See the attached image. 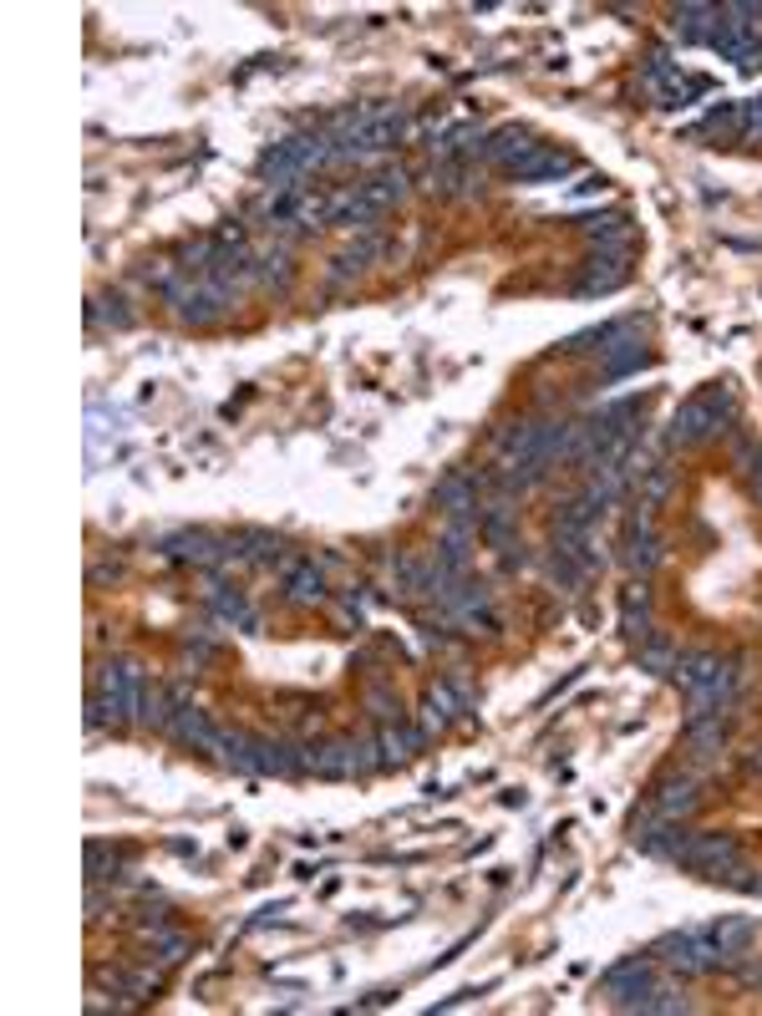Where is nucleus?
I'll use <instances>...</instances> for the list:
<instances>
[{
	"label": "nucleus",
	"instance_id": "obj_19",
	"mask_svg": "<svg viewBox=\"0 0 762 1016\" xmlns=\"http://www.w3.org/2000/svg\"><path fill=\"white\" fill-rule=\"evenodd\" d=\"M584 234H590L600 250H631V219L625 214H605V219L595 214L590 224H584Z\"/></svg>",
	"mask_w": 762,
	"mask_h": 1016
},
{
	"label": "nucleus",
	"instance_id": "obj_25",
	"mask_svg": "<svg viewBox=\"0 0 762 1016\" xmlns=\"http://www.w3.org/2000/svg\"><path fill=\"white\" fill-rule=\"evenodd\" d=\"M377 250L381 244L377 240H361L357 250H345V254H335V270H331V285H341V280H351V275H361L371 260H377Z\"/></svg>",
	"mask_w": 762,
	"mask_h": 1016
},
{
	"label": "nucleus",
	"instance_id": "obj_11",
	"mask_svg": "<svg viewBox=\"0 0 762 1016\" xmlns=\"http://www.w3.org/2000/svg\"><path fill=\"white\" fill-rule=\"evenodd\" d=\"M173 737H179L183 747H193V753H219V737H224V732L203 717L199 706H179V717H173Z\"/></svg>",
	"mask_w": 762,
	"mask_h": 1016
},
{
	"label": "nucleus",
	"instance_id": "obj_5",
	"mask_svg": "<svg viewBox=\"0 0 762 1016\" xmlns=\"http://www.w3.org/2000/svg\"><path fill=\"white\" fill-rule=\"evenodd\" d=\"M620 564L631 574H651L661 564V534H655V514H641L635 509L631 524H625V539H620Z\"/></svg>",
	"mask_w": 762,
	"mask_h": 1016
},
{
	"label": "nucleus",
	"instance_id": "obj_6",
	"mask_svg": "<svg viewBox=\"0 0 762 1016\" xmlns=\"http://www.w3.org/2000/svg\"><path fill=\"white\" fill-rule=\"evenodd\" d=\"M631 250H600V254H590L584 260V270H580V280H574V290L580 295H610V290H620L625 280H631Z\"/></svg>",
	"mask_w": 762,
	"mask_h": 1016
},
{
	"label": "nucleus",
	"instance_id": "obj_27",
	"mask_svg": "<svg viewBox=\"0 0 762 1016\" xmlns=\"http://www.w3.org/2000/svg\"><path fill=\"white\" fill-rule=\"evenodd\" d=\"M422 706H428V717H422V727H448V722H453V686H432V692H428V702H422Z\"/></svg>",
	"mask_w": 762,
	"mask_h": 1016
},
{
	"label": "nucleus",
	"instance_id": "obj_7",
	"mask_svg": "<svg viewBox=\"0 0 762 1016\" xmlns=\"http://www.w3.org/2000/svg\"><path fill=\"white\" fill-rule=\"evenodd\" d=\"M478 539L493 544V550H509L513 539H519V509H513L509 499L478 503Z\"/></svg>",
	"mask_w": 762,
	"mask_h": 1016
},
{
	"label": "nucleus",
	"instance_id": "obj_10",
	"mask_svg": "<svg viewBox=\"0 0 762 1016\" xmlns=\"http://www.w3.org/2000/svg\"><path fill=\"white\" fill-rule=\"evenodd\" d=\"M285 600L290 605H325V574L315 570V560L285 564Z\"/></svg>",
	"mask_w": 762,
	"mask_h": 1016
},
{
	"label": "nucleus",
	"instance_id": "obj_13",
	"mask_svg": "<svg viewBox=\"0 0 762 1016\" xmlns=\"http://www.w3.org/2000/svg\"><path fill=\"white\" fill-rule=\"evenodd\" d=\"M570 168H574L570 153H560V148H544V143H539L534 153H529L524 163H513L509 173H513V179H524V183H534V179H564Z\"/></svg>",
	"mask_w": 762,
	"mask_h": 1016
},
{
	"label": "nucleus",
	"instance_id": "obj_9",
	"mask_svg": "<svg viewBox=\"0 0 762 1016\" xmlns=\"http://www.w3.org/2000/svg\"><path fill=\"white\" fill-rule=\"evenodd\" d=\"M158 550L179 564H224V539H214V534H173Z\"/></svg>",
	"mask_w": 762,
	"mask_h": 1016
},
{
	"label": "nucleus",
	"instance_id": "obj_26",
	"mask_svg": "<svg viewBox=\"0 0 762 1016\" xmlns=\"http://www.w3.org/2000/svg\"><path fill=\"white\" fill-rule=\"evenodd\" d=\"M712 940L722 945L732 960H738L742 950H748V940H752V921H722V925H712Z\"/></svg>",
	"mask_w": 762,
	"mask_h": 1016
},
{
	"label": "nucleus",
	"instance_id": "obj_4",
	"mask_svg": "<svg viewBox=\"0 0 762 1016\" xmlns=\"http://www.w3.org/2000/svg\"><path fill=\"white\" fill-rule=\"evenodd\" d=\"M655 960H666L676 976H706V970H726V966H732V956H726L722 945L712 940V931L666 935V940L655 945Z\"/></svg>",
	"mask_w": 762,
	"mask_h": 1016
},
{
	"label": "nucleus",
	"instance_id": "obj_2",
	"mask_svg": "<svg viewBox=\"0 0 762 1016\" xmlns=\"http://www.w3.org/2000/svg\"><path fill=\"white\" fill-rule=\"evenodd\" d=\"M738 418V406H732V392L726 386H706L702 396H691L686 406H676V418L666 427V443L671 447H696V443H712L732 427Z\"/></svg>",
	"mask_w": 762,
	"mask_h": 1016
},
{
	"label": "nucleus",
	"instance_id": "obj_14",
	"mask_svg": "<svg viewBox=\"0 0 762 1016\" xmlns=\"http://www.w3.org/2000/svg\"><path fill=\"white\" fill-rule=\"evenodd\" d=\"M651 970H655V956H631V960H620L615 970H605V992L615 996V1002H625V996H635L641 986H651Z\"/></svg>",
	"mask_w": 762,
	"mask_h": 1016
},
{
	"label": "nucleus",
	"instance_id": "obj_3",
	"mask_svg": "<svg viewBox=\"0 0 762 1016\" xmlns=\"http://www.w3.org/2000/svg\"><path fill=\"white\" fill-rule=\"evenodd\" d=\"M671 859L706 874V879H726V885H738V874H748V859H742L732 834H696V828H686Z\"/></svg>",
	"mask_w": 762,
	"mask_h": 1016
},
{
	"label": "nucleus",
	"instance_id": "obj_8",
	"mask_svg": "<svg viewBox=\"0 0 762 1016\" xmlns=\"http://www.w3.org/2000/svg\"><path fill=\"white\" fill-rule=\"evenodd\" d=\"M696 803H702V783H696V777H666V783L655 788V798H651V813L681 824V818L696 813Z\"/></svg>",
	"mask_w": 762,
	"mask_h": 1016
},
{
	"label": "nucleus",
	"instance_id": "obj_17",
	"mask_svg": "<svg viewBox=\"0 0 762 1016\" xmlns=\"http://www.w3.org/2000/svg\"><path fill=\"white\" fill-rule=\"evenodd\" d=\"M625 1012H655V1016H676V1012H691V1002L676 992V986H641L635 996H625Z\"/></svg>",
	"mask_w": 762,
	"mask_h": 1016
},
{
	"label": "nucleus",
	"instance_id": "obj_28",
	"mask_svg": "<svg viewBox=\"0 0 762 1016\" xmlns=\"http://www.w3.org/2000/svg\"><path fill=\"white\" fill-rule=\"evenodd\" d=\"M153 950H158V960H183L189 956V940L179 931H153Z\"/></svg>",
	"mask_w": 762,
	"mask_h": 1016
},
{
	"label": "nucleus",
	"instance_id": "obj_22",
	"mask_svg": "<svg viewBox=\"0 0 762 1016\" xmlns=\"http://www.w3.org/2000/svg\"><path fill=\"white\" fill-rule=\"evenodd\" d=\"M219 757L244 777L260 773V767H254V737H244V732H224V737H219Z\"/></svg>",
	"mask_w": 762,
	"mask_h": 1016
},
{
	"label": "nucleus",
	"instance_id": "obj_23",
	"mask_svg": "<svg viewBox=\"0 0 762 1016\" xmlns=\"http://www.w3.org/2000/svg\"><path fill=\"white\" fill-rule=\"evenodd\" d=\"M671 483H676V473H671L666 463H651L641 479V514H655L661 509V499L671 493Z\"/></svg>",
	"mask_w": 762,
	"mask_h": 1016
},
{
	"label": "nucleus",
	"instance_id": "obj_16",
	"mask_svg": "<svg viewBox=\"0 0 762 1016\" xmlns=\"http://www.w3.org/2000/svg\"><path fill=\"white\" fill-rule=\"evenodd\" d=\"M620 631L631 641H651V595H645V585H625V595H620Z\"/></svg>",
	"mask_w": 762,
	"mask_h": 1016
},
{
	"label": "nucleus",
	"instance_id": "obj_29",
	"mask_svg": "<svg viewBox=\"0 0 762 1016\" xmlns=\"http://www.w3.org/2000/svg\"><path fill=\"white\" fill-rule=\"evenodd\" d=\"M762 132V97H752V102H742V138H758Z\"/></svg>",
	"mask_w": 762,
	"mask_h": 1016
},
{
	"label": "nucleus",
	"instance_id": "obj_12",
	"mask_svg": "<svg viewBox=\"0 0 762 1016\" xmlns=\"http://www.w3.org/2000/svg\"><path fill=\"white\" fill-rule=\"evenodd\" d=\"M254 767H260V773H274V777H295V773H305V757H300V747H290V742L254 737Z\"/></svg>",
	"mask_w": 762,
	"mask_h": 1016
},
{
	"label": "nucleus",
	"instance_id": "obj_20",
	"mask_svg": "<svg viewBox=\"0 0 762 1016\" xmlns=\"http://www.w3.org/2000/svg\"><path fill=\"white\" fill-rule=\"evenodd\" d=\"M209 605L224 615V621H234V625H244V631H254V610H250V600H244V590H229V585H214L209 590Z\"/></svg>",
	"mask_w": 762,
	"mask_h": 1016
},
{
	"label": "nucleus",
	"instance_id": "obj_31",
	"mask_svg": "<svg viewBox=\"0 0 762 1016\" xmlns=\"http://www.w3.org/2000/svg\"><path fill=\"white\" fill-rule=\"evenodd\" d=\"M758 499H762V457H758Z\"/></svg>",
	"mask_w": 762,
	"mask_h": 1016
},
{
	"label": "nucleus",
	"instance_id": "obj_15",
	"mask_svg": "<svg viewBox=\"0 0 762 1016\" xmlns=\"http://www.w3.org/2000/svg\"><path fill=\"white\" fill-rule=\"evenodd\" d=\"M534 148L539 143L529 138L524 128H503V132H493L489 143H483V158H489V163H499V168H513V163H524Z\"/></svg>",
	"mask_w": 762,
	"mask_h": 1016
},
{
	"label": "nucleus",
	"instance_id": "obj_1",
	"mask_svg": "<svg viewBox=\"0 0 762 1016\" xmlns=\"http://www.w3.org/2000/svg\"><path fill=\"white\" fill-rule=\"evenodd\" d=\"M143 702H148V676L138 661H108L102 666V676H97V692L92 702H87V727H102V722H112V727H122V722L143 717Z\"/></svg>",
	"mask_w": 762,
	"mask_h": 1016
},
{
	"label": "nucleus",
	"instance_id": "obj_18",
	"mask_svg": "<svg viewBox=\"0 0 762 1016\" xmlns=\"http://www.w3.org/2000/svg\"><path fill=\"white\" fill-rule=\"evenodd\" d=\"M428 742V727H407V722H387L381 727V763H407Z\"/></svg>",
	"mask_w": 762,
	"mask_h": 1016
},
{
	"label": "nucleus",
	"instance_id": "obj_24",
	"mask_svg": "<svg viewBox=\"0 0 762 1016\" xmlns=\"http://www.w3.org/2000/svg\"><path fill=\"white\" fill-rule=\"evenodd\" d=\"M681 661V651L671 646V641H661V635H651V641H641V671H651V676H671Z\"/></svg>",
	"mask_w": 762,
	"mask_h": 1016
},
{
	"label": "nucleus",
	"instance_id": "obj_21",
	"mask_svg": "<svg viewBox=\"0 0 762 1016\" xmlns=\"http://www.w3.org/2000/svg\"><path fill=\"white\" fill-rule=\"evenodd\" d=\"M254 285H290V250L280 244V250H260L254 254Z\"/></svg>",
	"mask_w": 762,
	"mask_h": 1016
},
{
	"label": "nucleus",
	"instance_id": "obj_30",
	"mask_svg": "<svg viewBox=\"0 0 762 1016\" xmlns=\"http://www.w3.org/2000/svg\"><path fill=\"white\" fill-rule=\"evenodd\" d=\"M742 773L762 777V742H758V747H748V757H742Z\"/></svg>",
	"mask_w": 762,
	"mask_h": 1016
}]
</instances>
